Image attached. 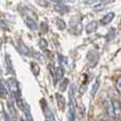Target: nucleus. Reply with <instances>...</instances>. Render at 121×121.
I'll return each instance as SVG.
<instances>
[{
    "label": "nucleus",
    "mask_w": 121,
    "mask_h": 121,
    "mask_svg": "<svg viewBox=\"0 0 121 121\" xmlns=\"http://www.w3.org/2000/svg\"><path fill=\"white\" fill-rule=\"evenodd\" d=\"M4 120L5 121H14V119L12 118V116H10V114L9 113H6L5 111H4Z\"/></svg>",
    "instance_id": "obj_22"
},
{
    "label": "nucleus",
    "mask_w": 121,
    "mask_h": 121,
    "mask_svg": "<svg viewBox=\"0 0 121 121\" xmlns=\"http://www.w3.org/2000/svg\"><path fill=\"white\" fill-rule=\"evenodd\" d=\"M38 46L40 47V49H46L48 47V43L45 38H40L39 42H38Z\"/></svg>",
    "instance_id": "obj_19"
},
{
    "label": "nucleus",
    "mask_w": 121,
    "mask_h": 121,
    "mask_svg": "<svg viewBox=\"0 0 121 121\" xmlns=\"http://www.w3.org/2000/svg\"><path fill=\"white\" fill-rule=\"evenodd\" d=\"M6 83L9 86V90H10V94H12L14 96L15 100L18 102L21 100V95H20V87H19V84L17 82V80L15 78H10V79L6 80Z\"/></svg>",
    "instance_id": "obj_1"
},
{
    "label": "nucleus",
    "mask_w": 121,
    "mask_h": 121,
    "mask_svg": "<svg viewBox=\"0 0 121 121\" xmlns=\"http://www.w3.org/2000/svg\"><path fill=\"white\" fill-rule=\"evenodd\" d=\"M31 70H32V73H33L35 77H38L40 72V68L36 63H31Z\"/></svg>",
    "instance_id": "obj_16"
},
{
    "label": "nucleus",
    "mask_w": 121,
    "mask_h": 121,
    "mask_svg": "<svg viewBox=\"0 0 121 121\" xmlns=\"http://www.w3.org/2000/svg\"><path fill=\"white\" fill-rule=\"evenodd\" d=\"M115 87H116V90L121 95V77H119L117 80H116Z\"/></svg>",
    "instance_id": "obj_20"
},
{
    "label": "nucleus",
    "mask_w": 121,
    "mask_h": 121,
    "mask_svg": "<svg viewBox=\"0 0 121 121\" xmlns=\"http://www.w3.org/2000/svg\"><path fill=\"white\" fill-rule=\"evenodd\" d=\"M112 105H113V111H114V117L115 119H119L121 117V103L118 100L112 101Z\"/></svg>",
    "instance_id": "obj_6"
},
{
    "label": "nucleus",
    "mask_w": 121,
    "mask_h": 121,
    "mask_svg": "<svg viewBox=\"0 0 121 121\" xmlns=\"http://www.w3.org/2000/svg\"><path fill=\"white\" fill-rule=\"evenodd\" d=\"M64 68L63 67H56L55 68V72H54V75H53V80H54V84H57V82L62 81L64 79Z\"/></svg>",
    "instance_id": "obj_7"
},
{
    "label": "nucleus",
    "mask_w": 121,
    "mask_h": 121,
    "mask_svg": "<svg viewBox=\"0 0 121 121\" xmlns=\"http://www.w3.org/2000/svg\"><path fill=\"white\" fill-rule=\"evenodd\" d=\"M19 46H20V51L27 56H32V51L30 50V48H28L23 43H19Z\"/></svg>",
    "instance_id": "obj_13"
},
{
    "label": "nucleus",
    "mask_w": 121,
    "mask_h": 121,
    "mask_svg": "<svg viewBox=\"0 0 121 121\" xmlns=\"http://www.w3.org/2000/svg\"><path fill=\"white\" fill-rule=\"evenodd\" d=\"M39 103H40V106H42L43 113H44V115H45V118H46V121H56L55 120L54 115H53V113H52V111H51L50 107H49L48 104H47L46 100H45V99H42Z\"/></svg>",
    "instance_id": "obj_3"
},
{
    "label": "nucleus",
    "mask_w": 121,
    "mask_h": 121,
    "mask_svg": "<svg viewBox=\"0 0 121 121\" xmlns=\"http://www.w3.org/2000/svg\"><path fill=\"white\" fill-rule=\"evenodd\" d=\"M87 60L90 67H95L99 60V53L96 50H90L87 54Z\"/></svg>",
    "instance_id": "obj_4"
},
{
    "label": "nucleus",
    "mask_w": 121,
    "mask_h": 121,
    "mask_svg": "<svg viewBox=\"0 0 121 121\" xmlns=\"http://www.w3.org/2000/svg\"><path fill=\"white\" fill-rule=\"evenodd\" d=\"M114 17H115V13H113V12H111V13H107V14L105 15L104 17H102V19H101V20H100L101 25H104V26H106V25H108V23H111L112 21H113Z\"/></svg>",
    "instance_id": "obj_11"
},
{
    "label": "nucleus",
    "mask_w": 121,
    "mask_h": 121,
    "mask_svg": "<svg viewBox=\"0 0 121 121\" xmlns=\"http://www.w3.org/2000/svg\"><path fill=\"white\" fill-rule=\"evenodd\" d=\"M68 85H69V79H67V78H66V79H63L62 82H60V85H59L60 90V91H66Z\"/></svg>",
    "instance_id": "obj_15"
},
{
    "label": "nucleus",
    "mask_w": 121,
    "mask_h": 121,
    "mask_svg": "<svg viewBox=\"0 0 121 121\" xmlns=\"http://www.w3.org/2000/svg\"><path fill=\"white\" fill-rule=\"evenodd\" d=\"M73 91H74V86L71 85L70 89H69V102H68V112H67L68 121H74L75 119V107H74V101H73Z\"/></svg>",
    "instance_id": "obj_2"
},
{
    "label": "nucleus",
    "mask_w": 121,
    "mask_h": 121,
    "mask_svg": "<svg viewBox=\"0 0 121 121\" xmlns=\"http://www.w3.org/2000/svg\"><path fill=\"white\" fill-rule=\"evenodd\" d=\"M99 23H98V21H96V20H92V21H90V22H88V25L86 26V33L87 34H91V33H94V32H96L97 31V29H98V27H99Z\"/></svg>",
    "instance_id": "obj_10"
},
{
    "label": "nucleus",
    "mask_w": 121,
    "mask_h": 121,
    "mask_svg": "<svg viewBox=\"0 0 121 121\" xmlns=\"http://www.w3.org/2000/svg\"><path fill=\"white\" fill-rule=\"evenodd\" d=\"M99 87H100V79L98 78V79L95 81L94 85H92V87H91V97L96 96V94H97V91H98Z\"/></svg>",
    "instance_id": "obj_14"
},
{
    "label": "nucleus",
    "mask_w": 121,
    "mask_h": 121,
    "mask_svg": "<svg viewBox=\"0 0 121 121\" xmlns=\"http://www.w3.org/2000/svg\"><path fill=\"white\" fill-rule=\"evenodd\" d=\"M55 11L60 14H66V13L69 12V8L67 5H65L62 2H59V3H55Z\"/></svg>",
    "instance_id": "obj_12"
},
{
    "label": "nucleus",
    "mask_w": 121,
    "mask_h": 121,
    "mask_svg": "<svg viewBox=\"0 0 121 121\" xmlns=\"http://www.w3.org/2000/svg\"><path fill=\"white\" fill-rule=\"evenodd\" d=\"M55 99L57 102V107L60 111H65L66 107V99L64 98V96H62L60 94H55Z\"/></svg>",
    "instance_id": "obj_9"
},
{
    "label": "nucleus",
    "mask_w": 121,
    "mask_h": 121,
    "mask_svg": "<svg viewBox=\"0 0 121 121\" xmlns=\"http://www.w3.org/2000/svg\"><path fill=\"white\" fill-rule=\"evenodd\" d=\"M59 57H60L59 62H60V67L66 66V65H67V57L64 56V55H62V54H59Z\"/></svg>",
    "instance_id": "obj_21"
},
{
    "label": "nucleus",
    "mask_w": 121,
    "mask_h": 121,
    "mask_svg": "<svg viewBox=\"0 0 121 121\" xmlns=\"http://www.w3.org/2000/svg\"><path fill=\"white\" fill-rule=\"evenodd\" d=\"M3 27H4V23L2 22L1 20H0V29H1V28H3Z\"/></svg>",
    "instance_id": "obj_23"
},
{
    "label": "nucleus",
    "mask_w": 121,
    "mask_h": 121,
    "mask_svg": "<svg viewBox=\"0 0 121 121\" xmlns=\"http://www.w3.org/2000/svg\"><path fill=\"white\" fill-rule=\"evenodd\" d=\"M1 49H2V43H1V40H0V51H1Z\"/></svg>",
    "instance_id": "obj_24"
},
{
    "label": "nucleus",
    "mask_w": 121,
    "mask_h": 121,
    "mask_svg": "<svg viewBox=\"0 0 121 121\" xmlns=\"http://www.w3.org/2000/svg\"><path fill=\"white\" fill-rule=\"evenodd\" d=\"M55 22H56L57 29H60V30H65V29H66L67 25H66V22H65L62 18H56V19H55Z\"/></svg>",
    "instance_id": "obj_17"
},
{
    "label": "nucleus",
    "mask_w": 121,
    "mask_h": 121,
    "mask_svg": "<svg viewBox=\"0 0 121 121\" xmlns=\"http://www.w3.org/2000/svg\"><path fill=\"white\" fill-rule=\"evenodd\" d=\"M2 73V69H1V67H0V74Z\"/></svg>",
    "instance_id": "obj_25"
},
{
    "label": "nucleus",
    "mask_w": 121,
    "mask_h": 121,
    "mask_svg": "<svg viewBox=\"0 0 121 121\" xmlns=\"http://www.w3.org/2000/svg\"><path fill=\"white\" fill-rule=\"evenodd\" d=\"M23 19H25L26 25L28 26V28H29L30 30H32V31H36V30L38 29V25H37L36 19L34 18V17H30V16L25 15V16H23Z\"/></svg>",
    "instance_id": "obj_5"
},
{
    "label": "nucleus",
    "mask_w": 121,
    "mask_h": 121,
    "mask_svg": "<svg viewBox=\"0 0 121 121\" xmlns=\"http://www.w3.org/2000/svg\"><path fill=\"white\" fill-rule=\"evenodd\" d=\"M32 56H33L34 59L38 60H42V62L45 60V56L43 55V53L37 52V51H35V50H32Z\"/></svg>",
    "instance_id": "obj_18"
},
{
    "label": "nucleus",
    "mask_w": 121,
    "mask_h": 121,
    "mask_svg": "<svg viewBox=\"0 0 121 121\" xmlns=\"http://www.w3.org/2000/svg\"><path fill=\"white\" fill-rule=\"evenodd\" d=\"M4 63H5V68H6L8 73H12V74H14L15 70H14V66H13L12 60H11V57H10V54L4 55Z\"/></svg>",
    "instance_id": "obj_8"
}]
</instances>
